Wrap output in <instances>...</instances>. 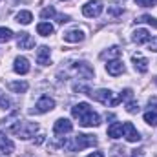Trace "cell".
Segmentation results:
<instances>
[{"mask_svg": "<svg viewBox=\"0 0 157 157\" xmlns=\"http://www.w3.org/2000/svg\"><path fill=\"white\" fill-rule=\"evenodd\" d=\"M71 115L75 119H78V124L84 128H93L101 124V117L97 112L91 110V106L88 102H78L71 108Z\"/></svg>", "mask_w": 157, "mask_h": 157, "instance_id": "1", "label": "cell"}, {"mask_svg": "<svg viewBox=\"0 0 157 157\" xmlns=\"http://www.w3.org/2000/svg\"><path fill=\"white\" fill-rule=\"evenodd\" d=\"M95 144H97V139H95V135H90V133H78L71 141L62 143V146L70 152H78V150H84V148L95 146Z\"/></svg>", "mask_w": 157, "mask_h": 157, "instance_id": "2", "label": "cell"}, {"mask_svg": "<svg viewBox=\"0 0 157 157\" xmlns=\"http://www.w3.org/2000/svg\"><path fill=\"white\" fill-rule=\"evenodd\" d=\"M37 130H39V124L37 122H28V121H18L11 126V133H15L17 137L24 139V141L35 137Z\"/></svg>", "mask_w": 157, "mask_h": 157, "instance_id": "3", "label": "cell"}, {"mask_svg": "<svg viewBox=\"0 0 157 157\" xmlns=\"http://www.w3.org/2000/svg\"><path fill=\"white\" fill-rule=\"evenodd\" d=\"M95 101H99V102H102L104 106H108V108H113V106H117L121 104L122 101H121V95H115L113 91H110V90H97V91H91L90 93Z\"/></svg>", "mask_w": 157, "mask_h": 157, "instance_id": "4", "label": "cell"}, {"mask_svg": "<svg viewBox=\"0 0 157 157\" xmlns=\"http://www.w3.org/2000/svg\"><path fill=\"white\" fill-rule=\"evenodd\" d=\"M102 9H104V6H102L101 0H90L82 6V15L88 17V18H97L102 13Z\"/></svg>", "mask_w": 157, "mask_h": 157, "instance_id": "5", "label": "cell"}, {"mask_svg": "<svg viewBox=\"0 0 157 157\" xmlns=\"http://www.w3.org/2000/svg\"><path fill=\"white\" fill-rule=\"evenodd\" d=\"M73 130V124H71V121L70 119H57L55 121V124H53V133L55 135H66V133H70Z\"/></svg>", "mask_w": 157, "mask_h": 157, "instance_id": "6", "label": "cell"}, {"mask_svg": "<svg viewBox=\"0 0 157 157\" xmlns=\"http://www.w3.org/2000/svg\"><path fill=\"white\" fill-rule=\"evenodd\" d=\"M122 137H126V141H130V143L141 141V133L137 132V128L132 122H124L122 124Z\"/></svg>", "mask_w": 157, "mask_h": 157, "instance_id": "7", "label": "cell"}, {"mask_svg": "<svg viewBox=\"0 0 157 157\" xmlns=\"http://www.w3.org/2000/svg\"><path fill=\"white\" fill-rule=\"evenodd\" d=\"M13 70H15V73H18V75L29 73V70H31L29 60H28L26 57H17V59H15V64H13Z\"/></svg>", "mask_w": 157, "mask_h": 157, "instance_id": "8", "label": "cell"}, {"mask_svg": "<svg viewBox=\"0 0 157 157\" xmlns=\"http://www.w3.org/2000/svg\"><path fill=\"white\" fill-rule=\"evenodd\" d=\"M37 112L39 113H46V112H51L53 108H55V101L51 99V97H48V95H44V97H40L39 101H37Z\"/></svg>", "mask_w": 157, "mask_h": 157, "instance_id": "9", "label": "cell"}, {"mask_svg": "<svg viewBox=\"0 0 157 157\" xmlns=\"http://www.w3.org/2000/svg\"><path fill=\"white\" fill-rule=\"evenodd\" d=\"M17 46H18V49H31V48L35 46V39H33L29 33L22 31V33L18 35V39H17Z\"/></svg>", "mask_w": 157, "mask_h": 157, "instance_id": "10", "label": "cell"}, {"mask_svg": "<svg viewBox=\"0 0 157 157\" xmlns=\"http://www.w3.org/2000/svg\"><path fill=\"white\" fill-rule=\"evenodd\" d=\"M106 71H108V75H112V77H117V75H122L124 73V64L115 59V60H110L108 64H106Z\"/></svg>", "mask_w": 157, "mask_h": 157, "instance_id": "11", "label": "cell"}, {"mask_svg": "<svg viewBox=\"0 0 157 157\" xmlns=\"http://www.w3.org/2000/svg\"><path fill=\"white\" fill-rule=\"evenodd\" d=\"M75 71L78 73V77L82 78H91L93 77V68L88 64V62H75Z\"/></svg>", "mask_w": 157, "mask_h": 157, "instance_id": "12", "label": "cell"}, {"mask_svg": "<svg viewBox=\"0 0 157 157\" xmlns=\"http://www.w3.org/2000/svg\"><path fill=\"white\" fill-rule=\"evenodd\" d=\"M0 152H2L4 155H9V154L15 152V144H13V141H11L9 137H6L4 133H0Z\"/></svg>", "mask_w": 157, "mask_h": 157, "instance_id": "13", "label": "cell"}, {"mask_svg": "<svg viewBox=\"0 0 157 157\" xmlns=\"http://www.w3.org/2000/svg\"><path fill=\"white\" fill-rule=\"evenodd\" d=\"M49 55H51V49L48 46H40L37 49V62L40 66H48L49 64Z\"/></svg>", "mask_w": 157, "mask_h": 157, "instance_id": "14", "label": "cell"}, {"mask_svg": "<svg viewBox=\"0 0 157 157\" xmlns=\"http://www.w3.org/2000/svg\"><path fill=\"white\" fill-rule=\"evenodd\" d=\"M132 40L137 44V46H141V44H146L148 40H150V31L148 29H144V28H141V29H135L133 31V37Z\"/></svg>", "mask_w": 157, "mask_h": 157, "instance_id": "15", "label": "cell"}, {"mask_svg": "<svg viewBox=\"0 0 157 157\" xmlns=\"http://www.w3.org/2000/svg\"><path fill=\"white\" fill-rule=\"evenodd\" d=\"M64 40H66V42H71V44L82 42V40H84V31H82V29H70V31L64 33Z\"/></svg>", "mask_w": 157, "mask_h": 157, "instance_id": "16", "label": "cell"}, {"mask_svg": "<svg viewBox=\"0 0 157 157\" xmlns=\"http://www.w3.org/2000/svg\"><path fill=\"white\" fill-rule=\"evenodd\" d=\"M132 60H133V66H135V70L139 71V73H146L148 71V60L143 57V55H133L132 57Z\"/></svg>", "mask_w": 157, "mask_h": 157, "instance_id": "17", "label": "cell"}, {"mask_svg": "<svg viewBox=\"0 0 157 157\" xmlns=\"http://www.w3.org/2000/svg\"><path fill=\"white\" fill-rule=\"evenodd\" d=\"M7 86H9V90H11L13 93H26L28 88H29V84H28L26 80H13V82H9Z\"/></svg>", "mask_w": 157, "mask_h": 157, "instance_id": "18", "label": "cell"}, {"mask_svg": "<svg viewBox=\"0 0 157 157\" xmlns=\"http://www.w3.org/2000/svg\"><path fill=\"white\" fill-rule=\"evenodd\" d=\"M108 135H110L112 139L122 137V122H112V124L108 126Z\"/></svg>", "mask_w": 157, "mask_h": 157, "instance_id": "19", "label": "cell"}, {"mask_svg": "<svg viewBox=\"0 0 157 157\" xmlns=\"http://www.w3.org/2000/svg\"><path fill=\"white\" fill-rule=\"evenodd\" d=\"M31 20H33V15H31V11H26V9H22V11H18V13H17V22H18V24H24V26H28V24H31Z\"/></svg>", "mask_w": 157, "mask_h": 157, "instance_id": "20", "label": "cell"}, {"mask_svg": "<svg viewBox=\"0 0 157 157\" xmlns=\"http://www.w3.org/2000/svg\"><path fill=\"white\" fill-rule=\"evenodd\" d=\"M121 51H122V49H121L119 46H113V48H110V49L102 51V53H101V57H102V59H108V60H110V59H112V60H115V59L121 57Z\"/></svg>", "mask_w": 157, "mask_h": 157, "instance_id": "21", "label": "cell"}, {"mask_svg": "<svg viewBox=\"0 0 157 157\" xmlns=\"http://www.w3.org/2000/svg\"><path fill=\"white\" fill-rule=\"evenodd\" d=\"M53 31H55V29H53V26H51L49 22H40L39 26H37V33L42 35V37H49Z\"/></svg>", "mask_w": 157, "mask_h": 157, "instance_id": "22", "label": "cell"}, {"mask_svg": "<svg viewBox=\"0 0 157 157\" xmlns=\"http://www.w3.org/2000/svg\"><path fill=\"white\" fill-rule=\"evenodd\" d=\"M144 122L150 124V126H157V112H146L144 113Z\"/></svg>", "mask_w": 157, "mask_h": 157, "instance_id": "23", "label": "cell"}, {"mask_svg": "<svg viewBox=\"0 0 157 157\" xmlns=\"http://www.w3.org/2000/svg\"><path fill=\"white\" fill-rule=\"evenodd\" d=\"M13 39V31L9 28H0V42H9Z\"/></svg>", "mask_w": 157, "mask_h": 157, "instance_id": "24", "label": "cell"}, {"mask_svg": "<svg viewBox=\"0 0 157 157\" xmlns=\"http://www.w3.org/2000/svg\"><path fill=\"white\" fill-rule=\"evenodd\" d=\"M124 13V9H122V6H108V15L110 17H121Z\"/></svg>", "mask_w": 157, "mask_h": 157, "instance_id": "25", "label": "cell"}, {"mask_svg": "<svg viewBox=\"0 0 157 157\" xmlns=\"http://www.w3.org/2000/svg\"><path fill=\"white\" fill-rule=\"evenodd\" d=\"M137 22H146V24H150V26L157 28V18L155 17H152V15H143V17L137 18Z\"/></svg>", "mask_w": 157, "mask_h": 157, "instance_id": "26", "label": "cell"}, {"mask_svg": "<svg viewBox=\"0 0 157 157\" xmlns=\"http://www.w3.org/2000/svg\"><path fill=\"white\" fill-rule=\"evenodd\" d=\"M55 15H57V11H55L53 6H49V7H46V9L40 11V17H42V18H51V17H55Z\"/></svg>", "mask_w": 157, "mask_h": 157, "instance_id": "27", "label": "cell"}, {"mask_svg": "<svg viewBox=\"0 0 157 157\" xmlns=\"http://www.w3.org/2000/svg\"><path fill=\"white\" fill-rule=\"evenodd\" d=\"M126 112H128V113H139V104H137L135 101H130V102L126 104Z\"/></svg>", "mask_w": 157, "mask_h": 157, "instance_id": "28", "label": "cell"}, {"mask_svg": "<svg viewBox=\"0 0 157 157\" xmlns=\"http://www.w3.org/2000/svg\"><path fill=\"white\" fill-rule=\"evenodd\" d=\"M9 106H11V99L6 97V95H0V108L2 110H7Z\"/></svg>", "mask_w": 157, "mask_h": 157, "instance_id": "29", "label": "cell"}, {"mask_svg": "<svg viewBox=\"0 0 157 157\" xmlns=\"http://www.w3.org/2000/svg\"><path fill=\"white\" fill-rule=\"evenodd\" d=\"M141 7H154L157 4V0H135Z\"/></svg>", "mask_w": 157, "mask_h": 157, "instance_id": "30", "label": "cell"}, {"mask_svg": "<svg viewBox=\"0 0 157 157\" xmlns=\"http://www.w3.org/2000/svg\"><path fill=\"white\" fill-rule=\"evenodd\" d=\"M133 97V91L130 90V88H126L122 93H121V101H128V99H132Z\"/></svg>", "mask_w": 157, "mask_h": 157, "instance_id": "31", "label": "cell"}, {"mask_svg": "<svg viewBox=\"0 0 157 157\" xmlns=\"http://www.w3.org/2000/svg\"><path fill=\"white\" fill-rule=\"evenodd\" d=\"M148 49L157 53V37H152V39L148 40Z\"/></svg>", "mask_w": 157, "mask_h": 157, "instance_id": "32", "label": "cell"}, {"mask_svg": "<svg viewBox=\"0 0 157 157\" xmlns=\"http://www.w3.org/2000/svg\"><path fill=\"white\" fill-rule=\"evenodd\" d=\"M57 17V20L60 22V24H66V22H70L71 18H70V15H55Z\"/></svg>", "mask_w": 157, "mask_h": 157, "instance_id": "33", "label": "cell"}, {"mask_svg": "<svg viewBox=\"0 0 157 157\" xmlns=\"http://www.w3.org/2000/svg\"><path fill=\"white\" fill-rule=\"evenodd\" d=\"M148 106H150V108H154V110L157 112V97H152V99L148 101Z\"/></svg>", "mask_w": 157, "mask_h": 157, "instance_id": "34", "label": "cell"}, {"mask_svg": "<svg viewBox=\"0 0 157 157\" xmlns=\"http://www.w3.org/2000/svg\"><path fill=\"white\" fill-rule=\"evenodd\" d=\"M88 157H104V154L102 152H93V154H90Z\"/></svg>", "mask_w": 157, "mask_h": 157, "instance_id": "35", "label": "cell"}, {"mask_svg": "<svg viewBox=\"0 0 157 157\" xmlns=\"http://www.w3.org/2000/svg\"><path fill=\"white\" fill-rule=\"evenodd\" d=\"M35 143H37V144H40V143H44V135H39V139H37Z\"/></svg>", "mask_w": 157, "mask_h": 157, "instance_id": "36", "label": "cell"}, {"mask_svg": "<svg viewBox=\"0 0 157 157\" xmlns=\"http://www.w3.org/2000/svg\"><path fill=\"white\" fill-rule=\"evenodd\" d=\"M155 84H157V78H155Z\"/></svg>", "mask_w": 157, "mask_h": 157, "instance_id": "37", "label": "cell"}]
</instances>
